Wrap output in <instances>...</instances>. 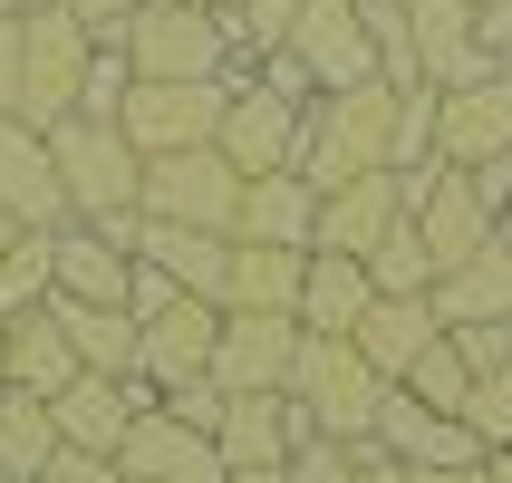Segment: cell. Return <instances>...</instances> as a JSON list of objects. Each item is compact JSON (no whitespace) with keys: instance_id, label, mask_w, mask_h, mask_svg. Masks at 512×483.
<instances>
[{"instance_id":"obj_1","label":"cell","mask_w":512,"mask_h":483,"mask_svg":"<svg viewBox=\"0 0 512 483\" xmlns=\"http://www.w3.org/2000/svg\"><path fill=\"white\" fill-rule=\"evenodd\" d=\"M387 145H397V87L368 78V87H329L300 107V145H290V174L329 194L348 174H387Z\"/></svg>"},{"instance_id":"obj_2","label":"cell","mask_w":512,"mask_h":483,"mask_svg":"<svg viewBox=\"0 0 512 483\" xmlns=\"http://www.w3.org/2000/svg\"><path fill=\"white\" fill-rule=\"evenodd\" d=\"M39 136H49V165H58V194H68V223L136 213L145 155L126 145V126H107V116H58V126H39Z\"/></svg>"},{"instance_id":"obj_3","label":"cell","mask_w":512,"mask_h":483,"mask_svg":"<svg viewBox=\"0 0 512 483\" xmlns=\"http://www.w3.org/2000/svg\"><path fill=\"white\" fill-rule=\"evenodd\" d=\"M377 397H387V377H377L348 339H310V329H300V348H290V406L310 416V435H329V445H368Z\"/></svg>"},{"instance_id":"obj_4","label":"cell","mask_w":512,"mask_h":483,"mask_svg":"<svg viewBox=\"0 0 512 483\" xmlns=\"http://www.w3.org/2000/svg\"><path fill=\"white\" fill-rule=\"evenodd\" d=\"M242 184L223 145H174V155H145V184H136V213L145 223H194V232H232L242 213Z\"/></svg>"},{"instance_id":"obj_5","label":"cell","mask_w":512,"mask_h":483,"mask_svg":"<svg viewBox=\"0 0 512 483\" xmlns=\"http://www.w3.org/2000/svg\"><path fill=\"white\" fill-rule=\"evenodd\" d=\"M87 58H97L87 20H68L58 0H49V10H20V126H58V116H78Z\"/></svg>"},{"instance_id":"obj_6","label":"cell","mask_w":512,"mask_h":483,"mask_svg":"<svg viewBox=\"0 0 512 483\" xmlns=\"http://www.w3.org/2000/svg\"><path fill=\"white\" fill-rule=\"evenodd\" d=\"M126 68L136 78H232V39H223V20H203V10H184V0H145L136 20H126Z\"/></svg>"},{"instance_id":"obj_7","label":"cell","mask_w":512,"mask_h":483,"mask_svg":"<svg viewBox=\"0 0 512 483\" xmlns=\"http://www.w3.org/2000/svg\"><path fill=\"white\" fill-rule=\"evenodd\" d=\"M232 107V78H136L126 87V107H116V126H126V145L136 155H174V145H213V126H223Z\"/></svg>"},{"instance_id":"obj_8","label":"cell","mask_w":512,"mask_h":483,"mask_svg":"<svg viewBox=\"0 0 512 483\" xmlns=\"http://www.w3.org/2000/svg\"><path fill=\"white\" fill-rule=\"evenodd\" d=\"M213 339H223V300H194V290H174L155 319H136V377L165 397L184 377L213 368Z\"/></svg>"},{"instance_id":"obj_9","label":"cell","mask_w":512,"mask_h":483,"mask_svg":"<svg viewBox=\"0 0 512 483\" xmlns=\"http://www.w3.org/2000/svg\"><path fill=\"white\" fill-rule=\"evenodd\" d=\"M290 348H300V319H261V310H223V339H213V387L223 397H290Z\"/></svg>"},{"instance_id":"obj_10","label":"cell","mask_w":512,"mask_h":483,"mask_svg":"<svg viewBox=\"0 0 512 483\" xmlns=\"http://www.w3.org/2000/svg\"><path fill=\"white\" fill-rule=\"evenodd\" d=\"M512 155V78H474V87H445L435 97V165L455 174H484Z\"/></svg>"},{"instance_id":"obj_11","label":"cell","mask_w":512,"mask_h":483,"mask_svg":"<svg viewBox=\"0 0 512 483\" xmlns=\"http://www.w3.org/2000/svg\"><path fill=\"white\" fill-rule=\"evenodd\" d=\"M300 107H310V97H281V87H261V78H232V107H223V126H213V145L232 155V174H281L290 145H300Z\"/></svg>"},{"instance_id":"obj_12","label":"cell","mask_w":512,"mask_h":483,"mask_svg":"<svg viewBox=\"0 0 512 483\" xmlns=\"http://www.w3.org/2000/svg\"><path fill=\"white\" fill-rule=\"evenodd\" d=\"M145 406H155V387H145V377H68V387H58L49 397V426H58V445H68V455H116V435L136 426Z\"/></svg>"},{"instance_id":"obj_13","label":"cell","mask_w":512,"mask_h":483,"mask_svg":"<svg viewBox=\"0 0 512 483\" xmlns=\"http://www.w3.org/2000/svg\"><path fill=\"white\" fill-rule=\"evenodd\" d=\"M281 49L310 68L319 97H329V87H368V78H377V49H368V20H358V0H310V10L290 20Z\"/></svg>"},{"instance_id":"obj_14","label":"cell","mask_w":512,"mask_h":483,"mask_svg":"<svg viewBox=\"0 0 512 483\" xmlns=\"http://www.w3.org/2000/svg\"><path fill=\"white\" fill-rule=\"evenodd\" d=\"M406 223H416V242H426L435 271H455V261H474V252L493 242V203L474 194V174L435 165V174H426V194L406 203Z\"/></svg>"},{"instance_id":"obj_15","label":"cell","mask_w":512,"mask_h":483,"mask_svg":"<svg viewBox=\"0 0 512 483\" xmlns=\"http://www.w3.org/2000/svg\"><path fill=\"white\" fill-rule=\"evenodd\" d=\"M136 290V252L107 242L97 223H58L49 232V300H87V310H126Z\"/></svg>"},{"instance_id":"obj_16","label":"cell","mask_w":512,"mask_h":483,"mask_svg":"<svg viewBox=\"0 0 512 483\" xmlns=\"http://www.w3.org/2000/svg\"><path fill=\"white\" fill-rule=\"evenodd\" d=\"M300 445H310V416L290 397H223V426H213L223 474H281Z\"/></svg>"},{"instance_id":"obj_17","label":"cell","mask_w":512,"mask_h":483,"mask_svg":"<svg viewBox=\"0 0 512 483\" xmlns=\"http://www.w3.org/2000/svg\"><path fill=\"white\" fill-rule=\"evenodd\" d=\"M116 474L126 483H223V455H213V435L174 426L165 406H145L136 426L116 435Z\"/></svg>"},{"instance_id":"obj_18","label":"cell","mask_w":512,"mask_h":483,"mask_svg":"<svg viewBox=\"0 0 512 483\" xmlns=\"http://www.w3.org/2000/svg\"><path fill=\"white\" fill-rule=\"evenodd\" d=\"M406 39H416V78H426L435 97L493 78L484 39H474V0H406Z\"/></svg>"},{"instance_id":"obj_19","label":"cell","mask_w":512,"mask_h":483,"mask_svg":"<svg viewBox=\"0 0 512 483\" xmlns=\"http://www.w3.org/2000/svg\"><path fill=\"white\" fill-rule=\"evenodd\" d=\"M368 445H377V455H397V464H484V435L464 426V416H435V406H416L406 387H387V397H377Z\"/></svg>"},{"instance_id":"obj_20","label":"cell","mask_w":512,"mask_h":483,"mask_svg":"<svg viewBox=\"0 0 512 483\" xmlns=\"http://www.w3.org/2000/svg\"><path fill=\"white\" fill-rule=\"evenodd\" d=\"M0 213L29 232H58L68 223V194H58V165H49V136L0 116Z\"/></svg>"},{"instance_id":"obj_21","label":"cell","mask_w":512,"mask_h":483,"mask_svg":"<svg viewBox=\"0 0 512 483\" xmlns=\"http://www.w3.org/2000/svg\"><path fill=\"white\" fill-rule=\"evenodd\" d=\"M406 203H397V174H348V184H329L319 194V223H310V252H348V261H368L377 252V232L397 223Z\"/></svg>"},{"instance_id":"obj_22","label":"cell","mask_w":512,"mask_h":483,"mask_svg":"<svg viewBox=\"0 0 512 483\" xmlns=\"http://www.w3.org/2000/svg\"><path fill=\"white\" fill-rule=\"evenodd\" d=\"M68 377H78V348H68V329H58L49 310L0 319V387H20V397H58Z\"/></svg>"},{"instance_id":"obj_23","label":"cell","mask_w":512,"mask_h":483,"mask_svg":"<svg viewBox=\"0 0 512 483\" xmlns=\"http://www.w3.org/2000/svg\"><path fill=\"white\" fill-rule=\"evenodd\" d=\"M300 281H310V252H281V242H232V271H223V310L300 319Z\"/></svg>"},{"instance_id":"obj_24","label":"cell","mask_w":512,"mask_h":483,"mask_svg":"<svg viewBox=\"0 0 512 483\" xmlns=\"http://www.w3.org/2000/svg\"><path fill=\"white\" fill-rule=\"evenodd\" d=\"M136 261L165 271L174 290L194 300H223V271H232V232H194V223H145L136 232Z\"/></svg>"},{"instance_id":"obj_25","label":"cell","mask_w":512,"mask_h":483,"mask_svg":"<svg viewBox=\"0 0 512 483\" xmlns=\"http://www.w3.org/2000/svg\"><path fill=\"white\" fill-rule=\"evenodd\" d=\"M310 223H319V194L281 165V174H252V184H242L232 242H281V252H310Z\"/></svg>"},{"instance_id":"obj_26","label":"cell","mask_w":512,"mask_h":483,"mask_svg":"<svg viewBox=\"0 0 512 483\" xmlns=\"http://www.w3.org/2000/svg\"><path fill=\"white\" fill-rule=\"evenodd\" d=\"M426 310H435V329H474V319H512V261L493 252V242H484L474 261H455V271H435Z\"/></svg>"},{"instance_id":"obj_27","label":"cell","mask_w":512,"mask_h":483,"mask_svg":"<svg viewBox=\"0 0 512 483\" xmlns=\"http://www.w3.org/2000/svg\"><path fill=\"white\" fill-rule=\"evenodd\" d=\"M368 261H348V252H310V281H300V329L310 339H348L358 319H368Z\"/></svg>"},{"instance_id":"obj_28","label":"cell","mask_w":512,"mask_h":483,"mask_svg":"<svg viewBox=\"0 0 512 483\" xmlns=\"http://www.w3.org/2000/svg\"><path fill=\"white\" fill-rule=\"evenodd\" d=\"M426 339H435V310H426V300H368V319L348 329V348H358L387 387L416 368V348H426Z\"/></svg>"},{"instance_id":"obj_29","label":"cell","mask_w":512,"mask_h":483,"mask_svg":"<svg viewBox=\"0 0 512 483\" xmlns=\"http://www.w3.org/2000/svg\"><path fill=\"white\" fill-rule=\"evenodd\" d=\"M87 377H136V310H87V300H49Z\"/></svg>"},{"instance_id":"obj_30","label":"cell","mask_w":512,"mask_h":483,"mask_svg":"<svg viewBox=\"0 0 512 483\" xmlns=\"http://www.w3.org/2000/svg\"><path fill=\"white\" fill-rule=\"evenodd\" d=\"M49 464H58L49 397H20V387H0V474H10V483H39Z\"/></svg>"},{"instance_id":"obj_31","label":"cell","mask_w":512,"mask_h":483,"mask_svg":"<svg viewBox=\"0 0 512 483\" xmlns=\"http://www.w3.org/2000/svg\"><path fill=\"white\" fill-rule=\"evenodd\" d=\"M368 290H377V300H426V290H435V261H426V242H416V223H406V213L377 232V252H368Z\"/></svg>"},{"instance_id":"obj_32","label":"cell","mask_w":512,"mask_h":483,"mask_svg":"<svg viewBox=\"0 0 512 483\" xmlns=\"http://www.w3.org/2000/svg\"><path fill=\"white\" fill-rule=\"evenodd\" d=\"M397 387H406L416 406H435V416H464V397H474V368H464V358H455V339L435 329V339L416 348V368H406Z\"/></svg>"},{"instance_id":"obj_33","label":"cell","mask_w":512,"mask_h":483,"mask_svg":"<svg viewBox=\"0 0 512 483\" xmlns=\"http://www.w3.org/2000/svg\"><path fill=\"white\" fill-rule=\"evenodd\" d=\"M20 310H49V232H20L0 252V319H20Z\"/></svg>"},{"instance_id":"obj_34","label":"cell","mask_w":512,"mask_h":483,"mask_svg":"<svg viewBox=\"0 0 512 483\" xmlns=\"http://www.w3.org/2000/svg\"><path fill=\"white\" fill-rule=\"evenodd\" d=\"M464 426L484 435V445H512V358L493 377H474V397H464Z\"/></svg>"},{"instance_id":"obj_35","label":"cell","mask_w":512,"mask_h":483,"mask_svg":"<svg viewBox=\"0 0 512 483\" xmlns=\"http://www.w3.org/2000/svg\"><path fill=\"white\" fill-rule=\"evenodd\" d=\"M126 87H136L126 49H97V58H87V87H78V116H107V126H116V107H126Z\"/></svg>"},{"instance_id":"obj_36","label":"cell","mask_w":512,"mask_h":483,"mask_svg":"<svg viewBox=\"0 0 512 483\" xmlns=\"http://www.w3.org/2000/svg\"><path fill=\"white\" fill-rule=\"evenodd\" d=\"M155 406H165L174 426H194V435H213V426H223V387H213V377H184V387H165Z\"/></svg>"},{"instance_id":"obj_37","label":"cell","mask_w":512,"mask_h":483,"mask_svg":"<svg viewBox=\"0 0 512 483\" xmlns=\"http://www.w3.org/2000/svg\"><path fill=\"white\" fill-rule=\"evenodd\" d=\"M445 339H455V358H464L474 377H493V368L512 358V319H474V329H445Z\"/></svg>"},{"instance_id":"obj_38","label":"cell","mask_w":512,"mask_h":483,"mask_svg":"<svg viewBox=\"0 0 512 483\" xmlns=\"http://www.w3.org/2000/svg\"><path fill=\"white\" fill-rule=\"evenodd\" d=\"M58 10H68V20H87V39H97V49H116V39H126V20H136L145 0H58Z\"/></svg>"},{"instance_id":"obj_39","label":"cell","mask_w":512,"mask_h":483,"mask_svg":"<svg viewBox=\"0 0 512 483\" xmlns=\"http://www.w3.org/2000/svg\"><path fill=\"white\" fill-rule=\"evenodd\" d=\"M281 483H348V445H329V435H310L300 455L281 464Z\"/></svg>"},{"instance_id":"obj_40","label":"cell","mask_w":512,"mask_h":483,"mask_svg":"<svg viewBox=\"0 0 512 483\" xmlns=\"http://www.w3.org/2000/svg\"><path fill=\"white\" fill-rule=\"evenodd\" d=\"M39 483H126V474H116V455H68V445H58V464Z\"/></svg>"},{"instance_id":"obj_41","label":"cell","mask_w":512,"mask_h":483,"mask_svg":"<svg viewBox=\"0 0 512 483\" xmlns=\"http://www.w3.org/2000/svg\"><path fill=\"white\" fill-rule=\"evenodd\" d=\"M0 116H20V20H0Z\"/></svg>"},{"instance_id":"obj_42","label":"cell","mask_w":512,"mask_h":483,"mask_svg":"<svg viewBox=\"0 0 512 483\" xmlns=\"http://www.w3.org/2000/svg\"><path fill=\"white\" fill-rule=\"evenodd\" d=\"M348 483H397V455H377V445H348Z\"/></svg>"},{"instance_id":"obj_43","label":"cell","mask_w":512,"mask_h":483,"mask_svg":"<svg viewBox=\"0 0 512 483\" xmlns=\"http://www.w3.org/2000/svg\"><path fill=\"white\" fill-rule=\"evenodd\" d=\"M397 483H484V464H397Z\"/></svg>"},{"instance_id":"obj_44","label":"cell","mask_w":512,"mask_h":483,"mask_svg":"<svg viewBox=\"0 0 512 483\" xmlns=\"http://www.w3.org/2000/svg\"><path fill=\"white\" fill-rule=\"evenodd\" d=\"M484 483H512V445H484Z\"/></svg>"},{"instance_id":"obj_45","label":"cell","mask_w":512,"mask_h":483,"mask_svg":"<svg viewBox=\"0 0 512 483\" xmlns=\"http://www.w3.org/2000/svg\"><path fill=\"white\" fill-rule=\"evenodd\" d=\"M493 252L512 261V194H503V213H493Z\"/></svg>"},{"instance_id":"obj_46","label":"cell","mask_w":512,"mask_h":483,"mask_svg":"<svg viewBox=\"0 0 512 483\" xmlns=\"http://www.w3.org/2000/svg\"><path fill=\"white\" fill-rule=\"evenodd\" d=\"M184 10H203V20H232V0H184Z\"/></svg>"},{"instance_id":"obj_47","label":"cell","mask_w":512,"mask_h":483,"mask_svg":"<svg viewBox=\"0 0 512 483\" xmlns=\"http://www.w3.org/2000/svg\"><path fill=\"white\" fill-rule=\"evenodd\" d=\"M20 232H29V223H10V213H0V252H10V242H20Z\"/></svg>"},{"instance_id":"obj_48","label":"cell","mask_w":512,"mask_h":483,"mask_svg":"<svg viewBox=\"0 0 512 483\" xmlns=\"http://www.w3.org/2000/svg\"><path fill=\"white\" fill-rule=\"evenodd\" d=\"M223 483H281V474H223Z\"/></svg>"},{"instance_id":"obj_49","label":"cell","mask_w":512,"mask_h":483,"mask_svg":"<svg viewBox=\"0 0 512 483\" xmlns=\"http://www.w3.org/2000/svg\"><path fill=\"white\" fill-rule=\"evenodd\" d=\"M0 20H20V0H0Z\"/></svg>"},{"instance_id":"obj_50","label":"cell","mask_w":512,"mask_h":483,"mask_svg":"<svg viewBox=\"0 0 512 483\" xmlns=\"http://www.w3.org/2000/svg\"><path fill=\"white\" fill-rule=\"evenodd\" d=\"M20 10H49V0H20Z\"/></svg>"},{"instance_id":"obj_51","label":"cell","mask_w":512,"mask_h":483,"mask_svg":"<svg viewBox=\"0 0 512 483\" xmlns=\"http://www.w3.org/2000/svg\"><path fill=\"white\" fill-rule=\"evenodd\" d=\"M0 483H10V474H0Z\"/></svg>"}]
</instances>
